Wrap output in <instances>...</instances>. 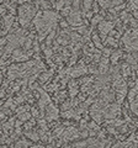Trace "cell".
Instances as JSON below:
<instances>
[{"instance_id": "cell-14", "label": "cell", "mask_w": 138, "mask_h": 148, "mask_svg": "<svg viewBox=\"0 0 138 148\" xmlns=\"http://www.w3.org/2000/svg\"><path fill=\"white\" fill-rule=\"evenodd\" d=\"M15 146L16 147H29V146H31V142L26 141V140H20V141L16 142Z\"/></svg>"}, {"instance_id": "cell-22", "label": "cell", "mask_w": 138, "mask_h": 148, "mask_svg": "<svg viewBox=\"0 0 138 148\" xmlns=\"http://www.w3.org/2000/svg\"><path fill=\"white\" fill-rule=\"evenodd\" d=\"M61 26L66 29V27H68V22H67V21H62V22H61Z\"/></svg>"}, {"instance_id": "cell-24", "label": "cell", "mask_w": 138, "mask_h": 148, "mask_svg": "<svg viewBox=\"0 0 138 148\" xmlns=\"http://www.w3.org/2000/svg\"><path fill=\"white\" fill-rule=\"evenodd\" d=\"M0 84H1V74H0Z\"/></svg>"}, {"instance_id": "cell-8", "label": "cell", "mask_w": 138, "mask_h": 148, "mask_svg": "<svg viewBox=\"0 0 138 148\" xmlns=\"http://www.w3.org/2000/svg\"><path fill=\"white\" fill-rule=\"evenodd\" d=\"M36 5L40 6L42 10H49V4L47 0H36Z\"/></svg>"}, {"instance_id": "cell-20", "label": "cell", "mask_w": 138, "mask_h": 148, "mask_svg": "<svg viewBox=\"0 0 138 148\" xmlns=\"http://www.w3.org/2000/svg\"><path fill=\"white\" fill-rule=\"evenodd\" d=\"M49 77H51V73H43L42 75L40 77V79H41V82H44V80H47Z\"/></svg>"}, {"instance_id": "cell-12", "label": "cell", "mask_w": 138, "mask_h": 148, "mask_svg": "<svg viewBox=\"0 0 138 148\" xmlns=\"http://www.w3.org/2000/svg\"><path fill=\"white\" fill-rule=\"evenodd\" d=\"M93 42H94V45L96 46V47H99V48H102V43H101V41H100V37L98 36V34H94V35H93Z\"/></svg>"}, {"instance_id": "cell-3", "label": "cell", "mask_w": 138, "mask_h": 148, "mask_svg": "<svg viewBox=\"0 0 138 148\" xmlns=\"http://www.w3.org/2000/svg\"><path fill=\"white\" fill-rule=\"evenodd\" d=\"M122 42L128 52L135 53L137 51V30L132 29L130 31H127L126 35L123 36V38H122Z\"/></svg>"}, {"instance_id": "cell-6", "label": "cell", "mask_w": 138, "mask_h": 148, "mask_svg": "<svg viewBox=\"0 0 138 148\" xmlns=\"http://www.w3.org/2000/svg\"><path fill=\"white\" fill-rule=\"evenodd\" d=\"M69 73H70L72 77H80V75H84V74L88 73V68H86L84 64H79L78 67L73 68V69H69Z\"/></svg>"}, {"instance_id": "cell-1", "label": "cell", "mask_w": 138, "mask_h": 148, "mask_svg": "<svg viewBox=\"0 0 138 148\" xmlns=\"http://www.w3.org/2000/svg\"><path fill=\"white\" fill-rule=\"evenodd\" d=\"M57 21H58V15L56 12L49 11V10H44L43 12H40L36 16L33 25L36 26V29L38 31L41 41L44 38L46 35H48V32L54 30Z\"/></svg>"}, {"instance_id": "cell-5", "label": "cell", "mask_w": 138, "mask_h": 148, "mask_svg": "<svg viewBox=\"0 0 138 148\" xmlns=\"http://www.w3.org/2000/svg\"><path fill=\"white\" fill-rule=\"evenodd\" d=\"M98 29H99V32H100L101 38H104V40H105L106 35L113 29V22H112V21H104V20H101V21L99 22Z\"/></svg>"}, {"instance_id": "cell-15", "label": "cell", "mask_w": 138, "mask_h": 148, "mask_svg": "<svg viewBox=\"0 0 138 148\" xmlns=\"http://www.w3.org/2000/svg\"><path fill=\"white\" fill-rule=\"evenodd\" d=\"M105 42L109 43V45H111V46H113V47H117V41L115 40V38H112V36L111 37H105Z\"/></svg>"}, {"instance_id": "cell-11", "label": "cell", "mask_w": 138, "mask_h": 148, "mask_svg": "<svg viewBox=\"0 0 138 148\" xmlns=\"http://www.w3.org/2000/svg\"><path fill=\"white\" fill-rule=\"evenodd\" d=\"M25 135L27 137H30L32 141H38V138H40V135H38V131L37 132H31V131H27Z\"/></svg>"}, {"instance_id": "cell-9", "label": "cell", "mask_w": 138, "mask_h": 148, "mask_svg": "<svg viewBox=\"0 0 138 148\" xmlns=\"http://www.w3.org/2000/svg\"><path fill=\"white\" fill-rule=\"evenodd\" d=\"M111 53H112V52H111ZM110 57H111L112 64H116L117 61H118V58L121 57V51H116V52H113L112 54H110Z\"/></svg>"}, {"instance_id": "cell-4", "label": "cell", "mask_w": 138, "mask_h": 148, "mask_svg": "<svg viewBox=\"0 0 138 148\" xmlns=\"http://www.w3.org/2000/svg\"><path fill=\"white\" fill-rule=\"evenodd\" d=\"M67 22L72 26H81L83 25V18H81V14L79 10H73L70 14L67 16Z\"/></svg>"}, {"instance_id": "cell-21", "label": "cell", "mask_w": 138, "mask_h": 148, "mask_svg": "<svg viewBox=\"0 0 138 148\" xmlns=\"http://www.w3.org/2000/svg\"><path fill=\"white\" fill-rule=\"evenodd\" d=\"M101 49L104 51V53H105L104 56H105V57H110V54H111V49H109V48H104V47L101 48Z\"/></svg>"}, {"instance_id": "cell-23", "label": "cell", "mask_w": 138, "mask_h": 148, "mask_svg": "<svg viewBox=\"0 0 138 148\" xmlns=\"http://www.w3.org/2000/svg\"><path fill=\"white\" fill-rule=\"evenodd\" d=\"M24 1H26V0H19V4H22Z\"/></svg>"}, {"instance_id": "cell-2", "label": "cell", "mask_w": 138, "mask_h": 148, "mask_svg": "<svg viewBox=\"0 0 138 148\" xmlns=\"http://www.w3.org/2000/svg\"><path fill=\"white\" fill-rule=\"evenodd\" d=\"M36 14V8L31 4H24L19 8V22L22 26H27Z\"/></svg>"}, {"instance_id": "cell-16", "label": "cell", "mask_w": 138, "mask_h": 148, "mask_svg": "<svg viewBox=\"0 0 138 148\" xmlns=\"http://www.w3.org/2000/svg\"><path fill=\"white\" fill-rule=\"evenodd\" d=\"M30 117H31V115L29 112H21V114H19V120H20V121H27Z\"/></svg>"}, {"instance_id": "cell-10", "label": "cell", "mask_w": 138, "mask_h": 148, "mask_svg": "<svg viewBox=\"0 0 138 148\" xmlns=\"http://www.w3.org/2000/svg\"><path fill=\"white\" fill-rule=\"evenodd\" d=\"M91 6H93V0H83V9H84V12L91 10Z\"/></svg>"}, {"instance_id": "cell-17", "label": "cell", "mask_w": 138, "mask_h": 148, "mask_svg": "<svg viewBox=\"0 0 138 148\" xmlns=\"http://www.w3.org/2000/svg\"><path fill=\"white\" fill-rule=\"evenodd\" d=\"M12 21H14L12 16H5V18H4V24H5L6 27H10L12 25Z\"/></svg>"}, {"instance_id": "cell-13", "label": "cell", "mask_w": 138, "mask_h": 148, "mask_svg": "<svg viewBox=\"0 0 138 148\" xmlns=\"http://www.w3.org/2000/svg\"><path fill=\"white\" fill-rule=\"evenodd\" d=\"M122 74H123L125 77L132 74V73H131V67L128 66V64H123V66H122Z\"/></svg>"}, {"instance_id": "cell-7", "label": "cell", "mask_w": 138, "mask_h": 148, "mask_svg": "<svg viewBox=\"0 0 138 148\" xmlns=\"http://www.w3.org/2000/svg\"><path fill=\"white\" fill-rule=\"evenodd\" d=\"M58 119V109H56L52 104H48L47 108V120L51 121V120Z\"/></svg>"}, {"instance_id": "cell-19", "label": "cell", "mask_w": 138, "mask_h": 148, "mask_svg": "<svg viewBox=\"0 0 138 148\" xmlns=\"http://www.w3.org/2000/svg\"><path fill=\"white\" fill-rule=\"evenodd\" d=\"M101 20H102V16H101V15H96V16L93 18V20H91V25L95 26L96 24H99Z\"/></svg>"}, {"instance_id": "cell-18", "label": "cell", "mask_w": 138, "mask_h": 148, "mask_svg": "<svg viewBox=\"0 0 138 148\" xmlns=\"http://www.w3.org/2000/svg\"><path fill=\"white\" fill-rule=\"evenodd\" d=\"M64 5H66V4H64V0H58V1L54 4V6H56L57 10H62L64 8Z\"/></svg>"}]
</instances>
